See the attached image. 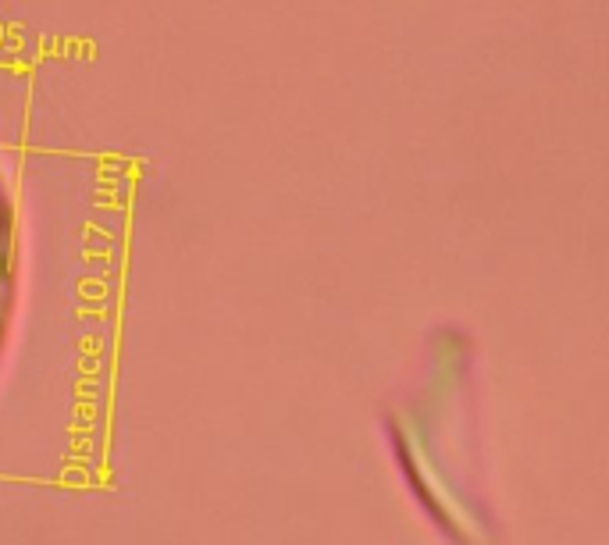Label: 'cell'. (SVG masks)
<instances>
[{
    "instance_id": "obj_1",
    "label": "cell",
    "mask_w": 609,
    "mask_h": 545,
    "mask_svg": "<svg viewBox=\"0 0 609 545\" xmlns=\"http://www.w3.org/2000/svg\"><path fill=\"white\" fill-rule=\"evenodd\" d=\"M25 268H22V211L8 171L0 168V378L8 371L22 318Z\"/></svg>"
}]
</instances>
